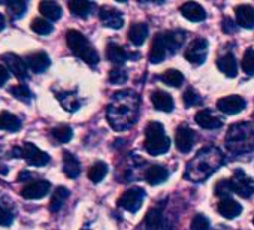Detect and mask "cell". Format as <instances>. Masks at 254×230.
I'll return each instance as SVG.
<instances>
[{"label": "cell", "mask_w": 254, "mask_h": 230, "mask_svg": "<svg viewBox=\"0 0 254 230\" xmlns=\"http://www.w3.org/2000/svg\"><path fill=\"white\" fill-rule=\"evenodd\" d=\"M139 115V96L133 90H123L117 91L108 108H106V118L109 126L117 130H126L133 126Z\"/></svg>", "instance_id": "1"}, {"label": "cell", "mask_w": 254, "mask_h": 230, "mask_svg": "<svg viewBox=\"0 0 254 230\" xmlns=\"http://www.w3.org/2000/svg\"><path fill=\"white\" fill-rule=\"evenodd\" d=\"M224 163V156L217 147H205L187 163L184 178L193 182H202L209 178Z\"/></svg>", "instance_id": "2"}, {"label": "cell", "mask_w": 254, "mask_h": 230, "mask_svg": "<svg viewBox=\"0 0 254 230\" xmlns=\"http://www.w3.org/2000/svg\"><path fill=\"white\" fill-rule=\"evenodd\" d=\"M226 147L235 156L254 151V127L248 123L233 124L226 135Z\"/></svg>", "instance_id": "3"}, {"label": "cell", "mask_w": 254, "mask_h": 230, "mask_svg": "<svg viewBox=\"0 0 254 230\" xmlns=\"http://www.w3.org/2000/svg\"><path fill=\"white\" fill-rule=\"evenodd\" d=\"M66 42L70 51L79 57L84 63L90 66H96L99 63V54L94 47L88 42V39L78 30H69L66 33Z\"/></svg>", "instance_id": "4"}, {"label": "cell", "mask_w": 254, "mask_h": 230, "mask_svg": "<svg viewBox=\"0 0 254 230\" xmlns=\"http://www.w3.org/2000/svg\"><path fill=\"white\" fill-rule=\"evenodd\" d=\"M144 147H145L147 153H150L151 156H159L169 150L171 139H169V136H166L165 129L160 123H150L147 126Z\"/></svg>", "instance_id": "5"}, {"label": "cell", "mask_w": 254, "mask_h": 230, "mask_svg": "<svg viewBox=\"0 0 254 230\" xmlns=\"http://www.w3.org/2000/svg\"><path fill=\"white\" fill-rule=\"evenodd\" d=\"M12 156L17 159H24L30 166H45L50 163V156L30 142H24L20 147H14Z\"/></svg>", "instance_id": "6"}, {"label": "cell", "mask_w": 254, "mask_h": 230, "mask_svg": "<svg viewBox=\"0 0 254 230\" xmlns=\"http://www.w3.org/2000/svg\"><path fill=\"white\" fill-rule=\"evenodd\" d=\"M230 184H232L233 193H236L238 196H241L244 199H248L254 194V181L242 169H236L233 172Z\"/></svg>", "instance_id": "7"}, {"label": "cell", "mask_w": 254, "mask_h": 230, "mask_svg": "<svg viewBox=\"0 0 254 230\" xmlns=\"http://www.w3.org/2000/svg\"><path fill=\"white\" fill-rule=\"evenodd\" d=\"M208 56V41L203 38H197L194 39L186 50L184 57L189 63L194 64V66H200L205 63Z\"/></svg>", "instance_id": "8"}, {"label": "cell", "mask_w": 254, "mask_h": 230, "mask_svg": "<svg viewBox=\"0 0 254 230\" xmlns=\"http://www.w3.org/2000/svg\"><path fill=\"white\" fill-rule=\"evenodd\" d=\"M144 197H145V190L139 187H133L123 193V196L118 199V205L129 212H138L142 206Z\"/></svg>", "instance_id": "9"}, {"label": "cell", "mask_w": 254, "mask_h": 230, "mask_svg": "<svg viewBox=\"0 0 254 230\" xmlns=\"http://www.w3.org/2000/svg\"><path fill=\"white\" fill-rule=\"evenodd\" d=\"M0 60H2L6 64V69L9 72H12L20 81H24L29 78V69L27 64L24 61V58H21L20 56L14 54V53H6L0 56Z\"/></svg>", "instance_id": "10"}, {"label": "cell", "mask_w": 254, "mask_h": 230, "mask_svg": "<svg viewBox=\"0 0 254 230\" xmlns=\"http://www.w3.org/2000/svg\"><path fill=\"white\" fill-rule=\"evenodd\" d=\"M163 206L165 203L162 202L157 208H153L148 211L145 217V227L147 230H171V223L165 218L163 215Z\"/></svg>", "instance_id": "11"}, {"label": "cell", "mask_w": 254, "mask_h": 230, "mask_svg": "<svg viewBox=\"0 0 254 230\" xmlns=\"http://www.w3.org/2000/svg\"><path fill=\"white\" fill-rule=\"evenodd\" d=\"M50 190H51V184L48 181L38 179V181H32L27 185H24L21 190V196L29 200H36V199L45 197L50 193Z\"/></svg>", "instance_id": "12"}, {"label": "cell", "mask_w": 254, "mask_h": 230, "mask_svg": "<svg viewBox=\"0 0 254 230\" xmlns=\"http://www.w3.org/2000/svg\"><path fill=\"white\" fill-rule=\"evenodd\" d=\"M194 141H196V135L194 132L187 127L186 124L180 126L177 129V135H175V145H177V150L180 153H190L193 145H194Z\"/></svg>", "instance_id": "13"}, {"label": "cell", "mask_w": 254, "mask_h": 230, "mask_svg": "<svg viewBox=\"0 0 254 230\" xmlns=\"http://www.w3.org/2000/svg\"><path fill=\"white\" fill-rule=\"evenodd\" d=\"M171 48L163 36V33L157 35L153 41V45H151V51H150V61L153 64H159L162 63L168 56H171Z\"/></svg>", "instance_id": "14"}, {"label": "cell", "mask_w": 254, "mask_h": 230, "mask_svg": "<svg viewBox=\"0 0 254 230\" xmlns=\"http://www.w3.org/2000/svg\"><path fill=\"white\" fill-rule=\"evenodd\" d=\"M24 61L27 64V69L33 73H44L51 64L48 54L44 51H38V53H32V54L26 56Z\"/></svg>", "instance_id": "15"}, {"label": "cell", "mask_w": 254, "mask_h": 230, "mask_svg": "<svg viewBox=\"0 0 254 230\" xmlns=\"http://www.w3.org/2000/svg\"><path fill=\"white\" fill-rule=\"evenodd\" d=\"M138 57H139V54L126 51L124 47L117 45V44H109L106 47V58L109 61H112L114 64H123L127 60H135Z\"/></svg>", "instance_id": "16"}, {"label": "cell", "mask_w": 254, "mask_h": 230, "mask_svg": "<svg viewBox=\"0 0 254 230\" xmlns=\"http://www.w3.org/2000/svg\"><path fill=\"white\" fill-rule=\"evenodd\" d=\"M245 100L241 97V96H236V94H232V96H227V97H223L217 102V108L227 114V115H235V114H239L241 111H244L245 108Z\"/></svg>", "instance_id": "17"}, {"label": "cell", "mask_w": 254, "mask_h": 230, "mask_svg": "<svg viewBox=\"0 0 254 230\" xmlns=\"http://www.w3.org/2000/svg\"><path fill=\"white\" fill-rule=\"evenodd\" d=\"M99 17H100V21L103 23V26H106L109 29H114V30L121 29L123 24H124V20H123L121 12H118L117 9L108 8V6L100 8Z\"/></svg>", "instance_id": "18"}, {"label": "cell", "mask_w": 254, "mask_h": 230, "mask_svg": "<svg viewBox=\"0 0 254 230\" xmlns=\"http://www.w3.org/2000/svg\"><path fill=\"white\" fill-rule=\"evenodd\" d=\"M180 12H181V15L186 20L193 21V23H200V21H203L206 18L205 9L199 3H196V2H187V3H184L180 8Z\"/></svg>", "instance_id": "19"}, {"label": "cell", "mask_w": 254, "mask_h": 230, "mask_svg": "<svg viewBox=\"0 0 254 230\" xmlns=\"http://www.w3.org/2000/svg\"><path fill=\"white\" fill-rule=\"evenodd\" d=\"M196 123L206 130H215L223 126V121L215 115H212L209 109H202L196 114Z\"/></svg>", "instance_id": "20"}, {"label": "cell", "mask_w": 254, "mask_h": 230, "mask_svg": "<svg viewBox=\"0 0 254 230\" xmlns=\"http://www.w3.org/2000/svg\"><path fill=\"white\" fill-rule=\"evenodd\" d=\"M236 23L244 29H254V8L250 5H239L235 8Z\"/></svg>", "instance_id": "21"}, {"label": "cell", "mask_w": 254, "mask_h": 230, "mask_svg": "<svg viewBox=\"0 0 254 230\" xmlns=\"http://www.w3.org/2000/svg\"><path fill=\"white\" fill-rule=\"evenodd\" d=\"M151 102L156 109L163 112H171L174 109V99L169 93L163 90H154L151 93Z\"/></svg>", "instance_id": "22"}, {"label": "cell", "mask_w": 254, "mask_h": 230, "mask_svg": "<svg viewBox=\"0 0 254 230\" xmlns=\"http://www.w3.org/2000/svg\"><path fill=\"white\" fill-rule=\"evenodd\" d=\"M217 67L220 69V72H223L229 78H235L238 75V63H236V58L232 53L221 56L217 60Z\"/></svg>", "instance_id": "23"}, {"label": "cell", "mask_w": 254, "mask_h": 230, "mask_svg": "<svg viewBox=\"0 0 254 230\" xmlns=\"http://www.w3.org/2000/svg\"><path fill=\"white\" fill-rule=\"evenodd\" d=\"M63 171L72 179L78 178L79 173H81V163H79V160L72 153H69V151L63 153Z\"/></svg>", "instance_id": "24"}, {"label": "cell", "mask_w": 254, "mask_h": 230, "mask_svg": "<svg viewBox=\"0 0 254 230\" xmlns=\"http://www.w3.org/2000/svg\"><path fill=\"white\" fill-rule=\"evenodd\" d=\"M168 169H165L163 166H159V165H151L147 171H145V179L148 184L151 185H159V184H163L166 179H168Z\"/></svg>", "instance_id": "25"}, {"label": "cell", "mask_w": 254, "mask_h": 230, "mask_svg": "<svg viewBox=\"0 0 254 230\" xmlns=\"http://www.w3.org/2000/svg\"><path fill=\"white\" fill-rule=\"evenodd\" d=\"M218 212H220L224 218L232 220V218L238 217V215L242 212V206H241V203H238L236 200L227 197V199H223V200L218 203Z\"/></svg>", "instance_id": "26"}, {"label": "cell", "mask_w": 254, "mask_h": 230, "mask_svg": "<svg viewBox=\"0 0 254 230\" xmlns=\"http://www.w3.org/2000/svg\"><path fill=\"white\" fill-rule=\"evenodd\" d=\"M21 120L15 117L14 114L3 111L0 112V130H6V132H18L21 129Z\"/></svg>", "instance_id": "27"}, {"label": "cell", "mask_w": 254, "mask_h": 230, "mask_svg": "<svg viewBox=\"0 0 254 230\" xmlns=\"http://www.w3.org/2000/svg\"><path fill=\"white\" fill-rule=\"evenodd\" d=\"M148 38V26L144 24V23H136V24H132V27L129 29V41L136 45V47H141Z\"/></svg>", "instance_id": "28"}, {"label": "cell", "mask_w": 254, "mask_h": 230, "mask_svg": "<svg viewBox=\"0 0 254 230\" xmlns=\"http://www.w3.org/2000/svg\"><path fill=\"white\" fill-rule=\"evenodd\" d=\"M56 97L59 99V102L62 103V106L69 111V112H75L81 108V100L78 99L76 93L73 91H63V93H56Z\"/></svg>", "instance_id": "29"}, {"label": "cell", "mask_w": 254, "mask_h": 230, "mask_svg": "<svg viewBox=\"0 0 254 230\" xmlns=\"http://www.w3.org/2000/svg\"><path fill=\"white\" fill-rule=\"evenodd\" d=\"M69 196H70V191L66 187H57L56 191L51 196V200H50V211L51 212H59Z\"/></svg>", "instance_id": "30"}, {"label": "cell", "mask_w": 254, "mask_h": 230, "mask_svg": "<svg viewBox=\"0 0 254 230\" xmlns=\"http://www.w3.org/2000/svg\"><path fill=\"white\" fill-rule=\"evenodd\" d=\"M39 12L50 21H57L62 17V8L56 2H41Z\"/></svg>", "instance_id": "31"}, {"label": "cell", "mask_w": 254, "mask_h": 230, "mask_svg": "<svg viewBox=\"0 0 254 230\" xmlns=\"http://www.w3.org/2000/svg\"><path fill=\"white\" fill-rule=\"evenodd\" d=\"M93 8H94V5L91 2H85V0H72V2H69L70 12L81 18L88 17L91 14Z\"/></svg>", "instance_id": "32"}, {"label": "cell", "mask_w": 254, "mask_h": 230, "mask_svg": "<svg viewBox=\"0 0 254 230\" xmlns=\"http://www.w3.org/2000/svg\"><path fill=\"white\" fill-rule=\"evenodd\" d=\"M163 36H165V39H166V42H168V45H169V48H171V53L174 54V53H177L178 51V48L184 44V41H186V33L183 32V30H171V32H165L163 33Z\"/></svg>", "instance_id": "33"}, {"label": "cell", "mask_w": 254, "mask_h": 230, "mask_svg": "<svg viewBox=\"0 0 254 230\" xmlns=\"http://www.w3.org/2000/svg\"><path fill=\"white\" fill-rule=\"evenodd\" d=\"M106 173H108V165L103 163V162H97V163H94L90 168V171H88V179L91 182L97 184V182H100L106 176Z\"/></svg>", "instance_id": "34"}, {"label": "cell", "mask_w": 254, "mask_h": 230, "mask_svg": "<svg viewBox=\"0 0 254 230\" xmlns=\"http://www.w3.org/2000/svg\"><path fill=\"white\" fill-rule=\"evenodd\" d=\"M160 81H163L166 85L171 87H180L184 81V76L177 69H168L163 75H160Z\"/></svg>", "instance_id": "35"}, {"label": "cell", "mask_w": 254, "mask_h": 230, "mask_svg": "<svg viewBox=\"0 0 254 230\" xmlns=\"http://www.w3.org/2000/svg\"><path fill=\"white\" fill-rule=\"evenodd\" d=\"M9 93H11L15 99H18V100H21V102H24V103H30L32 99H33V94H32V91L29 90V87H27L26 84H18V85H15V87H11V88H9Z\"/></svg>", "instance_id": "36"}, {"label": "cell", "mask_w": 254, "mask_h": 230, "mask_svg": "<svg viewBox=\"0 0 254 230\" xmlns=\"http://www.w3.org/2000/svg\"><path fill=\"white\" fill-rule=\"evenodd\" d=\"M51 136L54 138L56 142L59 144H66L72 139L73 136V132L69 126H59V127H54L51 130Z\"/></svg>", "instance_id": "37"}, {"label": "cell", "mask_w": 254, "mask_h": 230, "mask_svg": "<svg viewBox=\"0 0 254 230\" xmlns=\"http://www.w3.org/2000/svg\"><path fill=\"white\" fill-rule=\"evenodd\" d=\"M6 9H8V14H9V17L12 20H18L26 14L27 3L26 2H18V0H15V2H8Z\"/></svg>", "instance_id": "38"}, {"label": "cell", "mask_w": 254, "mask_h": 230, "mask_svg": "<svg viewBox=\"0 0 254 230\" xmlns=\"http://www.w3.org/2000/svg\"><path fill=\"white\" fill-rule=\"evenodd\" d=\"M30 29L35 32V33H38V35H50L51 32H53V24L50 23V21H47V20H44V18H35L33 21H32V24H30Z\"/></svg>", "instance_id": "39"}, {"label": "cell", "mask_w": 254, "mask_h": 230, "mask_svg": "<svg viewBox=\"0 0 254 230\" xmlns=\"http://www.w3.org/2000/svg\"><path fill=\"white\" fill-rule=\"evenodd\" d=\"M242 70L247 75H254V50L253 48H247L242 57Z\"/></svg>", "instance_id": "40"}, {"label": "cell", "mask_w": 254, "mask_h": 230, "mask_svg": "<svg viewBox=\"0 0 254 230\" xmlns=\"http://www.w3.org/2000/svg\"><path fill=\"white\" fill-rule=\"evenodd\" d=\"M209 220L203 214H196L190 223V230H209Z\"/></svg>", "instance_id": "41"}, {"label": "cell", "mask_w": 254, "mask_h": 230, "mask_svg": "<svg viewBox=\"0 0 254 230\" xmlns=\"http://www.w3.org/2000/svg\"><path fill=\"white\" fill-rule=\"evenodd\" d=\"M232 193H233V190H232L230 179H223V181H220V182L215 185V194L220 196V197L227 199Z\"/></svg>", "instance_id": "42"}, {"label": "cell", "mask_w": 254, "mask_h": 230, "mask_svg": "<svg viewBox=\"0 0 254 230\" xmlns=\"http://www.w3.org/2000/svg\"><path fill=\"white\" fill-rule=\"evenodd\" d=\"M127 81V72L123 70V69H112L109 72V82L114 84V85H118V84H124Z\"/></svg>", "instance_id": "43"}, {"label": "cell", "mask_w": 254, "mask_h": 230, "mask_svg": "<svg viewBox=\"0 0 254 230\" xmlns=\"http://www.w3.org/2000/svg\"><path fill=\"white\" fill-rule=\"evenodd\" d=\"M183 99H184V103H186V106H196V105H200L202 103V99H200V96L193 90V88H189V90H186V93H184V96H183Z\"/></svg>", "instance_id": "44"}, {"label": "cell", "mask_w": 254, "mask_h": 230, "mask_svg": "<svg viewBox=\"0 0 254 230\" xmlns=\"http://www.w3.org/2000/svg\"><path fill=\"white\" fill-rule=\"evenodd\" d=\"M12 223H14L12 211L0 203V226H11Z\"/></svg>", "instance_id": "45"}, {"label": "cell", "mask_w": 254, "mask_h": 230, "mask_svg": "<svg viewBox=\"0 0 254 230\" xmlns=\"http://www.w3.org/2000/svg\"><path fill=\"white\" fill-rule=\"evenodd\" d=\"M236 29H238V24H235L230 18L223 20V32L224 33H235Z\"/></svg>", "instance_id": "46"}, {"label": "cell", "mask_w": 254, "mask_h": 230, "mask_svg": "<svg viewBox=\"0 0 254 230\" xmlns=\"http://www.w3.org/2000/svg\"><path fill=\"white\" fill-rule=\"evenodd\" d=\"M9 70L5 67V66H2L0 64V87H3L6 82H8V79H9Z\"/></svg>", "instance_id": "47"}, {"label": "cell", "mask_w": 254, "mask_h": 230, "mask_svg": "<svg viewBox=\"0 0 254 230\" xmlns=\"http://www.w3.org/2000/svg\"><path fill=\"white\" fill-rule=\"evenodd\" d=\"M32 178V173L30 172H21L20 175H18V181H27V179H30Z\"/></svg>", "instance_id": "48"}, {"label": "cell", "mask_w": 254, "mask_h": 230, "mask_svg": "<svg viewBox=\"0 0 254 230\" xmlns=\"http://www.w3.org/2000/svg\"><path fill=\"white\" fill-rule=\"evenodd\" d=\"M5 27H6V20H5V17L2 14H0V32H2Z\"/></svg>", "instance_id": "49"}, {"label": "cell", "mask_w": 254, "mask_h": 230, "mask_svg": "<svg viewBox=\"0 0 254 230\" xmlns=\"http://www.w3.org/2000/svg\"><path fill=\"white\" fill-rule=\"evenodd\" d=\"M253 223H254V218H253Z\"/></svg>", "instance_id": "50"}]
</instances>
